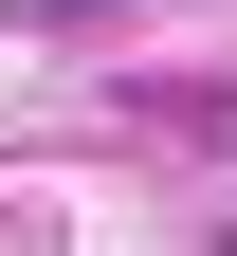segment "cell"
<instances>
[{"label":"cell","instance_id":"6da1fadb","mask_svg":"<svg viewBox=\"0 0 237 256\" xmlns=\"http://www.w3.org/2000/svg\"><path fill=\"white\" fill-rule=\"evenodd\" d=\"M110 18H146V0H0V37H110Z\"/></svg>","mask_w":237,"mask_h":256}]
</instances>
